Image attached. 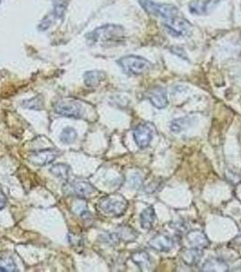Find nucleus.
<instances>
[{
    "instance_id": "16",
    "label": "nucleus",
    "mask_w": 241,
    "mask_h": 272,
    "mask_svg": "<svg viewBox=\"0 0 241 272\" xmlns=\"http://www.w3.org/2000/svg\"><path fill=\"white\" fill-rule=\"evenodd\" d=\"M156 222V214H155V208L152 206L148 207L145 210L142 211V213L140 215V223L142 229H152Z\"/></svg>"
},
{
    "instance_id": "3",
    "label": "nucleus",
    "mask_w": 241,
    "mask_h": 272,
    "mask_svg": "<svg viewBox=\"0 0 241 272\" xmlns=\"http://www.w3.org/2000/svg\"><path fill=\"white\" fill-rule=\"evenodd\" d=\"M124 73L130 75H140L150 71L152 64L149 60L139 55H129L121 57L117 61Z\"/></svg>"
},
{
    "instance_id": "18",
    "label": "nucleus",
    "mask_w": 241,
    "mask_h": 272,
    "mask_svg": "<svg viewBox=\"0 0 241 272\" xmlns=\"http://www.w3.org/2000/svg\"><path fill=\"white\" fill-rule=\"evenodd\" d=\"M106 77V75L104 72L102 71H88L83 75L84 83L88 87H97L101 82Z\"/></svg>"
},
{
    "instance_id": "9",
    "label": "nucleus",
    "mask_w": 241,
    "mask_h": 272,
    "mask_svg": "<svg viewBox=\"0 0 241 272\" xmlns=\"http://www.w3.org/2000/svg\"><path fill=\"white\" fill-rule=\"evenodd\" d=\"M58 155V151L55 149H45L33 153L29 156V161L36 166L48 165L54 162Z\"/></svg>"
},
{
    "instance_id": "23",
    "label": "nucleus",
    "mask_w": 241,
    "mask_h": 272,
    "mask_svg": "<svg viewBox=\"0 0 241 272\" xmlns=\"http://www.w3.org/2000/svg\"><path fill=\"white\" fill-rule=\"evenodd\" d=\"M22 107L31 110H42V108H43V97L41 95H37L29 99L28 101H24L22 103Z\"/></svg>"
},
{
    "instance_id": "22",
    "label": "nucleus",
    "mask_w": 241,
    "mask_h": 272,
    "mask_svg": "<svg viewBox=\"0 0 241 272\" xmlns=\"http://www.w3.org/2000/svg\"><path fill=\"white\" fill-rule=\"evenodd\" d=\"M77 138L76 131L72 127H65L60 134V139L65 144H71Z\"/></svg>"
},
{
    "instance_id": "12",
    "label": "nucleus",
    "mask_w": 241,
    "mask_h": 272,
    "mask_svg": "<svg viewBox=\"0 0 241 272\" xmlns=\"http://www.w3.org/2000/svg\"><path fill=\"white\" fill-rule=\"evenodd\" d=\"M174 241L170 236L166 234L159 233L155 237H152L149 241V246L152 249H155L160 253H168L173 248Z\"/></svg>"
},
{
    "instance_id": "1",
    "label": "nucleus",
    "mask_w": 241,
    "mask_h": 272,
    "mask_svg": "<svg viewBox=\"0 0 241 272\" xmlns=\"http://www.w3.org/2000/svg\"><path fill=\"white\" fill-rule=\"evenodd\" d=\"M124 36V28L122 26L107 24L95 28L85 36L87 42L91 46L100 45L102 47H111L122 43Z\"/></svg>"
},
{
    "instance_id": "27",
    "label": "nucleus",
    "mask_w": 241,
    "mask_h": 272,
    "mask_svg": "<svg viewBox=\"0 0 241 272\" xmlns=\"http://www.w3.org/2000/svg\"><path fill=\"white\" fill-rule=\"evenodd\" d=\"M6 205H7V196L0 188V210L4 209Z\"/></svg>"
},
{
    "instance_id": "2",
    "label": "nucleus",
    "mask_w": 241,
    "mask_h": 272,
    "mask_svg": "<svg viewBox=\"0 0 241 272\" xmlns=\"http://www.w3.org/2000/svg\"><path fill=\"white\" fill-rule=\"evenodd\" d=\"M128 201L121 194H112L102 198L98 203V208L102 213L113 216L120 217L126 213Z\"/></svg>"
},
{
    "instance_id": "21",
    "label": "nucleus",
    "mask_w": 241,
    "mask_h": 272,
    "mask_svg": "<svg viewBox=\"0 0 241 272\" xmlns=\"http://www.w3.org/2000/svg\"><path fill=\"white\" fill-rule=\"evenodd\" d=\"M0 271H17V267H16L15 260L9 256L0 257Z\"/></svg>"
},
{
    "instance_id": "5",
    "label": "nucleus",
    "mask_w": 241,
    "mask_h": 272,
    "mask_svg": "<svg viewBox=\"0 0 241 272\" xmlns=\"http://www.w3.org/2000/svg\"><path fill=\"white\" fill-rule=\"evenodd\" d=\"M163 27L169 34L173 37H180L190 35L192 30V26L188 20L176 16L164 20Z\"/></svg>"
},
{
    "instance_id": "4",
    "label": "nucleus",
    "mask_w": 241,
    "mask_h": 272,
    "mask_svg": "<svg viewBox=\"0 0 241 272\" xmlns=\"http://www.w3.org/2000/svg\"><path fill=\"white\" fill-rule=\"evenodd\" d=\"M139 3L148 14L164 19L179 16L180 13L178 8L174 5L157 3L152 0H139Z\"/></svg>"
},
{
    "instance_id": "15",
    "label": "nucleus",
    "mask_w": 241,
    "mask_h": 272,
    "mask_svg": "<svg viewBox=\"0 0 241 272\" xmlns=\"http://www.w3.org/2000/svg\"><path fill=\"white\" fill-rule=\"evenodd\" d=\"M202 249L201 248H183L181 252V258L183 260V262L188 266H194L200 262L202 259Z\"/></svg>"
},
{
    "instance_id": "7",
    "label": "nucleus",
    "mask_w": 241,
    "mask_h": 272,
    "mask_svg": "<svg viewBox=\"0 0 241 272\" xmlns=\"http://www.w3.org/2000/svg\"><path fill=\"white\" fill-rule=\"evenodd\" d=\"M95 187L87 181H74L63 186V193L78 198L89 197L95 193Z\"/></svg>"
},
{
    "instance_id": "6",
    "label": "nucleus",
    "mask_w": 241,
    "mask_h": 272,
    "mask_svg": "<svg viewBox=\"0 0 241 272\" xmlns=\"http://www.w3.org/2000/svg\"><path fill=\"white\" fill-rule=\"evenodd\" d=\"M155 130L156 128L151 122H143L135 128L134 138L139 148L144 149L150 145L155 136Z\"/></svg>"
},
{
    "instance_id": "26",
    "label": "nucleus",
    "mask_w": 241,
    "mask_h": 272,
    "mask_svg": "<svg viewBox=\"0 0 241 272\" xmlns=\"http://www.w3.org/2000/svg\"><path fill=\"white\" fill-rule=\"evenodd\" d=\"M52 25V18L50 16H46L42 22L40 23L39 26H38V28L41 31H46L50 26Z\"/></svg>"
},
{
    "instance_id": "25",
    "label": "nucleus",
    "mask_w": 241,
    "mask_h": 272,
    "mask_svg": "<svg viewBox=\"0 0 241 272\" xmlns=\"http://www.w3.org/2000/svg\"><path fill=\"white\" fill-rule=\"evenodd\" d=\"M117 234H118L120 239H122L123 241H135V239H136V237H137V234L135 233V231L133 229H130L129 227L122 228V229H121Z\"/></svg>"
},
{
    "instance_id": "8",
    "label": "nucleus",
    "mask_w": 241,
    "mask_h": 272,
    "mask_svg": "<svg viewBox=\"0 0 241 272\" xmlns=\"http://www.w3.org/2000/svg\"><path fill=\"white\" fill-rule=\"evenodd\" d=\"M56 114L65 117L80 118L83 115V107L74 101H59L55 104Z\"/></svg>"
},
{
    "instance_id": "19",
    "label": "nucleus",
    "mask_w": 241,
    "mask_h": 272,
    "mask_svg": "<svg viewBox=\"0 0 241 272\" xmlns=\"http://www.w3.org/2000/svg\"><path fill=\"white\" fill-rule=\"evenodd\" d=\"M193 122V118L190 116H184L181 118L175 119L170 123V130L173 132L174 134H179L182 131H185L190 127L191 123Z\"/></svg>"
},
{
    "instance_id": "24",
    "label": "nucleus",
    "mask_w": 241,
    "mask_h": 272,
    "mask_svg": "<svg viewBox=\"0 0 241 272\" xmlns=\"http://www.w3.org/2000/svg\"><path fill=\"white\" fill-rule=\"evenodd\" d=\"M54 15L56 18H62L64 16L65 9L68 7L65 0H54Z\"/></svg>"
},
{
    "instance_id": "13",
    "label": "nucleus",
    "mask_w": 241,
    "mask_h": 272,
    "mask_svg": "<svg viewBox=\"0 0 241 272\" xmlns=\"http://www.w3.org/2000/svg\"><path fill=\"white\" fill-rule=\"evenodd\" d=\"M187 241L190 243L191 247L197 248H206L209 247L210 244V241L208 237L206 236L205 233H202V231L199 229H193L190 231V233L187 234Z\"/></svg>"
},
{
    "instance_id": "14",
    "label": "nucleus",
    "mask_w": 241,
    "mask_h": 272,
    "mask_svg": "<svg viewBox=\"0 0 241 272\" xmlns=\"http://www.w3.org/2000/svg\"><path fill=\"white\" fill-rule=\"evenodd\" d=\"M130 259L142 271H148L152 267V260L149 253L144 250H138L132 253Z\"/></svg>"
},
{
    "instance_id": "10",
    "label": "nucleus",
    "mask_w": 241,
    "mask_h": 272,
    "mask_svg": "<svg viewBox=\"0 0 241 272\" xmlns=\"http://www.w3.org/2000/svg\"><path fill=\"white\" fill-rule=\"evenodd\" d=\"M222 0H192L190 3V12L194 15L210 14Z\"/></svg>"
},
{
    "instance_id": "11",
    "label": "nucleus",
    "mask_w": 241,
    "mask_h": 272,
    "mask_svg": "<svg viewBox=\"0 0 241 272\" xmlns=\"http://www.w3.org/2000/svg\"><path fill=\"white\" fill-rule=\"evenodd\" d=\"M148 99L157 109H163L169 104L166 89L162 87H152L148 92Z\"/></svg>"
},
{
    "instance_id": "20",
    "label": "nucleus",
    "mask_w": 241,
    "mask_h": 272,
    "mask_svg": "<svg viewBox=\"0 0 241 272\" xmlns=\"http://www.w3.org/2000/svg\"><path fill=\"white\" fill-rule=\"evenodd\" d=\"M49 171H50V173L54 174L56 177L60 178V179H63V180H67V179L69 177V174H70L71 168H70V166H68V164H64V163H57L56 165L51 167Z\"/></svg>"
},
{
    "instance_id": "17",
    "label": "nucleus",
    "mask_w": 241,
    "mask_h": 272,
    "mask_svg": "<svg viewBox=\"0 0 241 272\" xmlns=\"http://www.w3.org/2000/svg\"><path fill=\"white\" fill-rule=\"evenodd\" d=\"M203 271L208 272H226L229 271V266L220 259H210L207 260L202 267Z\"/></svg>"
}]
</instances>
